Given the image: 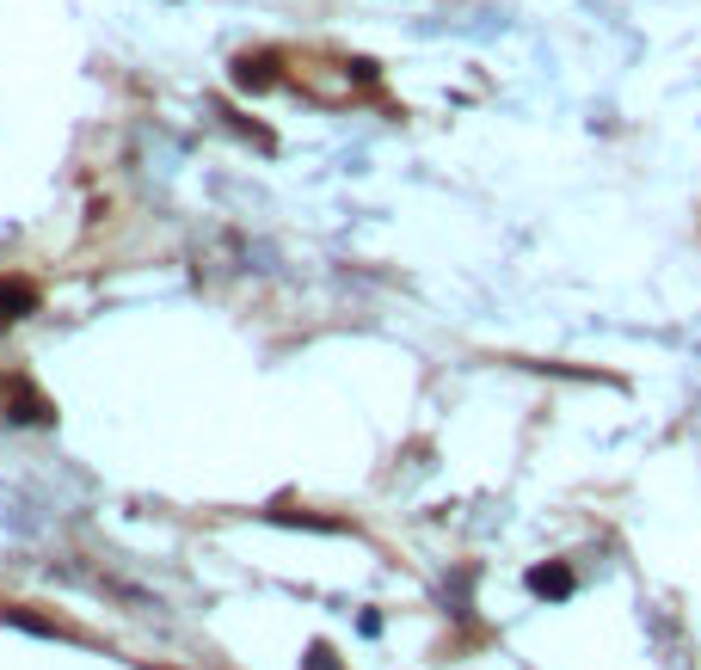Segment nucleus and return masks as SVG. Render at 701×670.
I'll list each match as a JSON object with an SVG mask.
<instances>
[{
	"mask_svg": "<svg viewBox=\"0 0 701 670\" xmlns=\"http://www.w3.org/2000/svg\"><path fill=\"white\" fill-rule=\"evenodd\" d=\"M32 308H37V289H32V283H7V277H0V327L25 320Z\"/></svg>",
	"mask_w": 701,
	"mask_h": 670,
	"instance_id": "2",
	"label": "nucleus"
},
{
	"mask_svg": "<svg viewBox=\"0 0 701 670\" xmlns=\"http://www.w3.org/2000/svg\"><path fill=\"white\" fill-rule=\"evenodd\" d=\"M344 75H351V80H363V87H370V80L382 75V68H375L370 56H358V63H344Z\"/></svg>",
	"mask_w": 701,
	"mask_h": 670,
	"instance_id": "4",
	"label": "nucleus"
},
{
	"mask_svg": "<svg viewBox=\"0 0 701 670\" xmlns=\"http://www.w3.org/2000/svg\"><path fill=\"white\" fill-rule=\"evenodd\" d=\"M530 584H535V591H554V597H561L566 584H573V578H566V572H535Z\"/></svg>",
	"mask_w": 701,
	"mask_h": 670,
	"instance_id": "3",
	"label": "nucleus"
},
{
	"mask_svg": "<svg viewBox=\"0 0 701 670\" xmlns=\"http://www.w3.org/2000/svg\"><path fill=\"white\" fill-rule=\"evenodd\" d=\"M234 87H240V93H265V87H278V56H271V49H259V56H234Z\"/></svg>",
	"mask_w": 701,
	"mask_h": 670,
	"instance_id": "1",
	"label": "nucleus"
}]
</instances>
